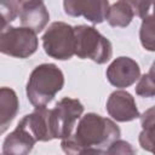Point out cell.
<instances>
[{
  "label": "cell",
  "instance_id": "4",
  "mask_svg": "<svg viewBox=\"0 0 155 155\" xmlns=\"http://www.w3.org/2000/svg\"><path fill=\"white\" fill-rule=\"evenodd\" d=\"M41 39L44 51L51 58L67 61L75 54L74 27L65 22H53Z\"/></svg>",
  "mask_w": 155,
  "mask_h": 155
},
{
  "label": "cell",
  "instance_id": "8",
  "mask_svg": "<svg viewBox=\"0 0 155 155\" xmlns=\"http://www.w3.org/2000/svg\"><path fill=\"white\" fill-rule=\"evenodd\" d=\"M108 81L119 88L130 87L140 78V68L138 63L126 56L115 58L105 71Z\"/></svg>",
  "mask_w": 155,
  "mask_h": 155
},
{
  "label": "cell",
  "instance_id": "18",
  "mask_svg": "<svg viewBox=\"0 0 155 155\" xmlns=\"http://www.w3.org/2000/svg\"><path fill=\"white\" fill-rule=\"evenodd\" d=\"M138 142L142 149L155 155V125L145 130H142V132L138 136Z\"/></svg>",
  "mask_w": 155,
  "mask_h": 155
},
{
  "label": "cell",
  "instance_id": "22",
  "mask_svg": "<svg viewBox=\"0 0 155 155\" xmlns=\"http://www.w3.org/2000/svg\"><path fill=\"white\" fill-rule=\"evenodd\" d=\"M78 155H108V153L103 149H85L81 150Z\"/></svg>",
  "mask_w": 155,
  "mask_h": 155
},
{
  "label": "cell",
  "instance_id": "19",
  "mask_svg": "<svg viewBox=\"0 0 155 155\" xmlns=\"http://www.w3.org/2000/svg\"><path fill=\"white\" fill-rule=\"evenodd\" d=\"M133 7L134 15L139 18H145L147 16H151L155 18V1H130Z\"/></svg>",
  "mask_w": 155,
  "mask_h": 155
},
{
  "label": "cell",
  "instance_id": "3",
  "mask_svg": "<svg viewBox=\"0 0 155 155\" xmlns=\"http://www.w3.org/2000/svg\"><path fill=\"white\" fill-rule=\"evenodd\" d=\"M75 56L81 59H91L97 64L107 63L113 56L111 42L94 27L75 25Z\"/></svg>",
  "mask_w": 155,
  "mask_h": 155
},
{
  "label": "cell",
  "instance_id": "7",
  "mask_svg": "<svg viewBox=\"0 0 155 155\" xmlns=\"http://www.w3.org/2000/svg\"><path fill=\"white\" fill-rule=\"evenodd\" d=\"M110 4L107 0H65L64 12L71 17H85L92 24H99L107 19Z\"/></svg>",
  "mask_w": 155,
  "mask_h": 155
},
{
  "label": "cell",
  "instance_id": "23",
  "mask_svg": "<svg viewBox=\"0 0 155 155\" xmlns=\"http://www.w3.org/2000/svg\"><path fill=\"white\" fill-rule=\"evenodd\" d=\"M149 74H151V76L155 79V61L153 62V64H151V67H150V69H149V71H148Z\"/></svg>",
  "mask_w": 155,
  "mask_h": 155
},
{
  "label": "cell",
  "instance_id": "21",
  "mask_svg": "<svg viewBox=\"0 0 155 155\" xmlns=\"http://www.w3.org/2000/svg\"><path fill=\"white\" fill-rule=\"evenodd\" d=\"M139 120H140V126L143 130L155 125V105L147 109L143 114H140Z\"/></svg>",
  "mask_w": 155,
  "mask_h": 155
},
{
  "label": "cell",
  "instance_id": "11",
  "mask_svg": "<svg viewBox=\"0 0 155 155\" xmlns=\"http://www.w3.org/2000/svg\"><path fill=\"white\" fill-rule=\"evenodd\" d=\"M50 114L51 109H47L46 107L35 108L33 113L24 115L19 122L28 128L36 142H48L53 139Z\"/></svg>",
  "mask_w": 155,
  "mask_h": 155
},
{
  "label": "cell",
  "instance_id": "20",
  "mask_svg": "<svg viewBox=\"0 0 155 155\" xmlns=\"http://www.w3.org/2000/svg\"><path fill=\"white\" fill-rule=\"evenodd\" d=\"M108 155H137L136 149L126 140L117 139L115 140L108 149Z\"/></svg>",
  "mask_w": 155,
  "mask_h": 155
},
{
  "label": "cell",
  "instance_id": "10",
  "mask_svg": "<svg viewBox=\"0 0 155 155\" xmlns=\"http://www.w3.org/2000/svg\"><path fill=\"white\" fill-rule=\"evenodd\" d=\"M18 4H19L18 16L22 27L28 28L36 34L42 31L50 21V13L45 4L39 0L18 1Z\"/></svg>",
  "mask_w": 155,
  "mask_h": 155
},
{
  "label": "cell",
  "instance_id": "16",
  "mask_svg": "<svg viewBox=\"0 0 155 155\" xmlns=\"http://www.w3.org/2000/svg\"><path fill=\"white\" fill-rule=\"evenodd\" d=\"M0 12H1V29H4L8 27L10 23L18 16L19 13L18 1H1Z\"/></svg>",
  "mask_w": 155,
  "mask_h": 155
},
{
  "label": "cell",
  "instance_id": "14",
  "mask_svg": "<svg viewBox=\"0 0 155 155\" xmlns=\"http://www.w3.org/2000/svg\"><path fill=\"white\" fill-rule=\"evenodd\" d=\"M133 17H134V11L130 1H116L111 4L109 7L107 22L111 27L125 28L132 22Z\"/></svg>",
  "mask_w": 155,
  "mask_h": 155
},
{
  "label": "cell",
  "instance_id": "24",
  "mask_svg": "<svg viewBox=\"0 0 155 155\" xmlns=\"http://www.w3.org/2000/svg\"><path fill=\"white\" fill-rule=\"evenodd\" d=\"M2 155H4V154H2Z\"/></svg>",
  "mask_w": 155,
  "mask_h": 155
},
{
  "label": "cell",
  "instance_id": "5",
  "mask_svg": "<svg viewBox=\"0 0 155 155\" xmlns=\"http://www.w3.org/2000/svg\"><path fill=\"white\" fill-rule=\"evenodd\" d=\"M36 33L24 27L8 25L0 33V51L15 58H28L38 50Z\"/></svg>",
  "mask_w": 155,
  "mask_h": 155
},
{
  "label": "cell",
  "instance_id": "1",
  "mask_svg": "<svg viewBox=\"0 0 155 155\" xmlns=\"http://www.w3.org/2000/svg\"><path fill=\"white\" fill-rule=\"evenodd\" d=\"M119 126L109 117L96 113H87L79 120L73 134L61 142L67 155H78L85 149H108L120 139Z\"/></svg>",
  "mask_w": 155,
  "mask_h": 155
},
{
  "label": "cell",
  "instance_id": "12",
  "mask_svg": "<svg viewBox=\"0 0 155 155\" xmlns=\"http://www.w3.org/2000/svg\"><path fill=\"white\" fill-rule=\"evenodd\" d=\"M36 139L31 136L28 128L18 122L16 128L10 132L2 143V154L4 155H29L34 148Z\"/></svg>",
  "mask_w": 155,
  "mask_h": 155
},
{
  "label": "cell",
  "instance_id": "2",
  "mask_svg": "<svg viewBox=\"0 0 155 155\" xmlns=\"http://www.w3.org/2000/svg\"><path fill=\"white\" fill-rule=\"evenodd\" d=\"M64 86L63 71L53 63H42L29 75L25 93L29 103L35 107H46Z\"/></svg>",
  "mask_w": 155,
  "mask_h": 155
},
{
  "label": "cell",
  "instance_id": "6",
  "mask_svg": "<svg viewBox=\"0 0 155 155\" xmlns=\"http://www.w3.org/2000/svg\"><path fill=\"white\" fill-rule=\"evenodd\" d=\"M84 105L79 99L64 97L51 109L50 121L53 139H65L73 134L76 121L81 119Z\"/></svg>",
  "mask_w": 155,
  "mask_h": 155
},
{
  "label": "cell",
  "instance_id": "13",
  "mask_svg": "<svg viewBox=\"0 0 155 155\" xmlns=\"http://www.w3.org/2000/svg\"><path fill=\"white\" fill-rule=\"evenodd\" d=\"M19 109V102L16 92L10 87H1L0 90V126L4 133L12 122Z\"/></svg>",
  "mask_w": 155,
  "mask_h": 155
},
{
  "label": "cell",
  "instance_id": "15",
  "mask_svg": "<svg viewBox=\"0 0 155 155\" xmlns=\"http://www.w3.org/2000/svg\"><path fill=\"white\" fill-rule=\"evenodd\" d=\"M139 40L144 50L155 52V18L147 16L142 19L139 29Z\"/></svg>",
  "mask_w": 155,
  "mask_h": 155
},
{
  "label": "cell",
  "instance_id": "17",
  "mask_svg": "<svg viewBox=\"0 0 155 155\" xmlns=\"http://www.w3.org/2000/svg\"><path fill=\"white\" fill-rule=\"evenodd\" d=\"M136 93L143 98L155 97V79L151 74H143L136 85Z\"/></svg>",
  "mask_w": 155,
  "mask_h": 155
},
{
  "label": "cell",
  "instance_id": "9",
  "mask_svg": "<svg viewBox=\"0 0 155 155\" xmlns=\"http://www.w3.org/2000/svg\"><path fill=\"white\" fill-rule=\"evenodd\" d=\"M107 111L117 122H128L140 117L133 96L124 90H116L107 99Z\"/></svg>",
  "mask_w": 155,
  "mask_h": 155
}]
</instances>
